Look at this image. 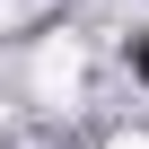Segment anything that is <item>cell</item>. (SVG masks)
I'll return each mask as SVG.
<instances>
[{
    "instance_id": "cell-1",
    "label": "cell",
    "mask_w": 149,
    "mask_h": 149,
    "mask_svg": "<svg viewBox=\"0 0 149 149\" xmlns=\"http://www.w3.org/2000/svg\"><path fill=\"white\" fill-rule=\"evenodd\" d=\"M79 70H88V53L70 44V35H53L44 61H35V97H44V105H70V97H79Z\"/></svg>"
},
{
    "instance_id": "cell-2",
    "label": "cell",
    "mask_w": 149,
    "mask_h": 149,
    "mask_svg": "<svg viewBox=\"0 0 149 149\" xmlns=\"http://www.w3.org/2000/svg\"><path fill=\"white\" fill-rule=\"evenodd\" d=\"M26 9H35V0H0V26H9V18H26Z\"/></svg>"
}]
</instances>
